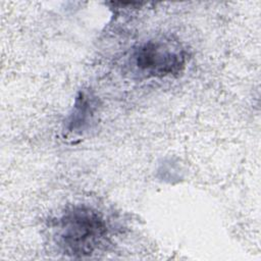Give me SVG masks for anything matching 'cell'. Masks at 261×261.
Returning <instances> with one entry per match:
<instances>
[{"label": "cell", "mask_w": 261, "mask_h": 261, "mask_svg": "<svg viewBox=\"0 0 261 261\" xmlns=\"http://www.w3.org/2000/svg\"><path fill=\"white\" fill-rule=\"evenodd\" d=\"M92 116V108H91V102L89 101L88 97H86L84 94H81L80 97H77L73 112L69 117L68 121V128L70 132H80L83 129L89 122V119H91Z\"/></svg>", "instance_id": "3"}, {"label": "cell", "mask_w": 261, "mask_h": 261, "mask_svg": "<svg viewBox=\"0 0 261 261\" xmlns=\"http://www.w3.org/2000/svg\"><path fill=\"white\" fill-rule=\"evenodd\" d=\"M187 53L179 44L170 40H149L133 53V63L145 76L176 74L185 67Z\"/></svg>", "instance_id": "2"}, {"label": "cell", "mask_w": 261, "mask_h": 261, "mask_svg": "<svg viewBox=\"0 0 261 261\" xmlns=\"http://www.w3.org/2000/svg\"><path fill=\"white\" fill-rule=\"evenodd\" d=\"M55 236L57 245L64 254L87 257L106 245L107 226L95 210L77 206L61 216Z\"/></svg>", "instance_id": "1"}]
</instances>
